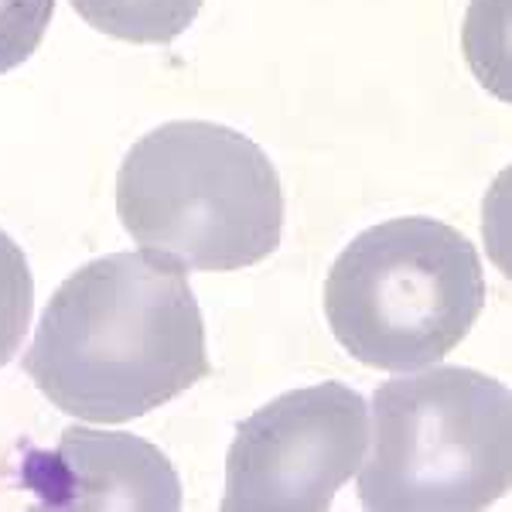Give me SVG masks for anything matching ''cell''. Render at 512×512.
Segmentation results:
<instances>
[{
    "instance_id": "1",
    "label": "cell",
    "mask_w": 512,
    "mask_h": 512,
    "mask_svg": "<svg viewBox=\"0 0 512 512\" xmlns=\"http://www.w3.org/2000/svg\"><path fill=\"white\" fill-rule=\"evenodd\" d=\"M24 373L62 414L93 424L151 414L209 376L192 284L147 250L99 256L41 311Z\"/></svg>"
},
{
    "instance_id": "2",
    "label": "cell",
    "mask_w": 512,
    "mask_h": 512,
    "mask_svg": "<svg viewBox=\"0 0 512 512\" xmlns=\"http://www.w3.org/2000/svg\"><path fill=\"white\" fill-rule=\"evenodd\" d=\"M117 216L161 260L243 270L280 246L284 192L256 140L222 123L171 120L123 158Z\"/></svg>"
},
{
    "instance_id": "3",
    "label": "cell",
    "mask_w": 512,
    "mask_h": 512,
    "mask_svg": "<svg viewBox=\"0 0 512 512\" xmlns=\"http://www.w3.org/2000/svg\"><path fill=\"white\" fill-rule=\"evenodd\" d=\"M485 274L465 233L427 216L386 219L338 253L325 280L328 328L373 369L414 373L465 342Z\"/></svg>"
},
{
    "instance_id": "4",
    "label": "cell",
    "mask_w": 512,
    "mask_h": 512,
    "mask_svg": "<svg viewBox=\"0 0 512 512\" xmlns=\"http://www.w3.org/2000/svg\"><path fill=\"white\" fill-rule=\"evenodd\" d=\"M359 502L373 512H478L509 492L512 396L465 366L396 376L373 393Z\"/></svg>"
},
{
    "instance_id": "5",
    "label": "cell",
    "mask_w": 512,
    "mask_h": 512,
    "mask_svg": "<svg viewBox=\"0 0 512 512\" xmlns=\"http://www.w3.org/2000/svg\"><path fill=\"white\" fill-rule=\"evenodd\" d=\"M369 444V403L345 383L277 396L236 427L226 512H325Z\"/></svg>"
},
{
    "instance_id": "6",
    "label": "cell",
    "mask_w": 512,
    "mask_h": 512,
    "mask_svg": "<svg viewBox=\"0 0 512 512\" xmlns=\"http://www.w3.org/2000/svg\"><path fill=\"white\" fill-rule=\"evenodd\" d=\"M24 485L55 512H178L181 482L161 448L134 434L65 427L52 451H31Z\"/></svg>"
},
{
    "instance_id": "7",
    "label": "cell",
    "mask_w": 512,
    "mask_h": 512,
    "mask_svg": "<svg viewBox=\"0 0 512 512\" xmlns=\"http://www.w3.org/2000/svg\"><path fill=\"white\" fill-rule=\"evenodd\" d=\"M89 28L137 45H168L192 28L202 0H69Z\"/></svg>"
},
{
    "instance_id": "8",
    "label": "cell",
    "mask_w": 512,
    "mask_h": 512,
    "mask_svg": "<svg viewBox=\"0 0 512 512\" xmlns=\"http://www.w3.org/2000/svg\"><path fill=\"white\" fill-rule=\"evenodd\" d=\"M35 308V280L28 270V256L11 236L0 229V366L18 355Z\"/></svg>"
},
{
    "instance_id": "9",
    "label": "cell",
    "mask_w": 512,
    "mask_h": 512,
    "mask_svg": "<svg viewBox=\"0 0 512 512\" xmlns=\"http://www.w3.org/2000/svg\"><path fill=\"white\" fill-rule=\"evenodd\" d=\"M55 0H0V72L18 69L38 52Z\"/></svg>"
}]
</instances>
